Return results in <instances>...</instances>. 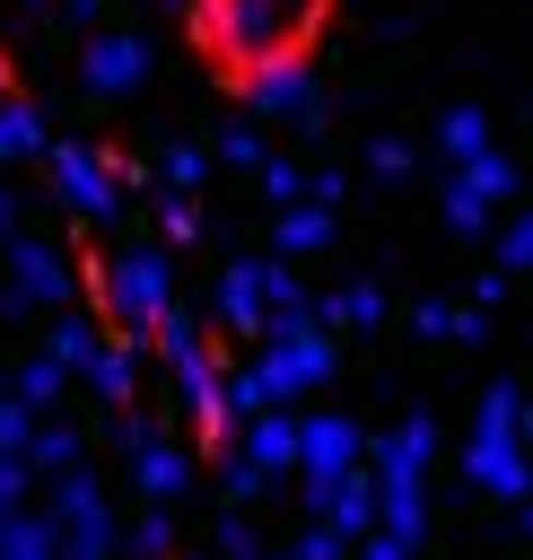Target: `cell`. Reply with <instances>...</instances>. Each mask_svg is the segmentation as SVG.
<instances>
[{"instance_id": "obj_1", "label": "cell", "mask_w": 533, "mask_h": 560, "mask_svg": "<svg viewBox=\"0 0 533 560\" xmlns=\"http://www.w3.org/2000/svg\"><path fill=\"white\" fill-rule=\"evenodd\" d=\"M323 9H332V0H192V26H201V44H210V61L236 70V88H253L262 70L306 61Z\"/></svg>"}, {"instance_id": "obj_2", "label": "cell", "mask_w": 533, "mask_h": 560, "mask_svg": "<svg viewBox=\"0 0 533 560\" xmlns=\"http://www.w3.org/2000/svg\"><path fill=\"white\" fill-rule=\"evenodd\" d=\"M105 306H114V324L140 341L157 315H166V262L149 254V245H131V254H114L105 262Z\"/></svg>"}, {"instance_id": "obj_3", "label": "cell", "mask_w": 533, "mask_h": 560, "mask_svg": "<svg viewBox=\"0 0 533 560\" xmlns=\"http://www.w3.org/2000/svg\"><path fill=\"white\" fill-rule=\"evenodd\" d=\"M52 534H61V560H105L114 551V525H105V499L87 472H61L52 490Z\"/></svg>"}, {"instance_id": "obj_4", "label": "cell", "mask_w": 533, "mask_h": 560, "mask_svg": "<svg viewBox=\"0 0 533 560\" xmlns=\"http://www.w3.org/2000/svg\"><path fill=\"white\" fill-rule=\"evenodd\" d=\"M61 289H70V262H61V245L9 236V298H0V306H61Z\"/></svg>"}, {"instance_id": "obj_5", "label": "cell", "mask_w": 533, "mask_h": 560, "mask_svg": "<svg viewBox=\"0 0 533 560\" xmlns=\"http://www.w3.org/2000/svg\"><path fill=\"white\" fill-rule=\"evenodd\" d=\"M52 192H61L79 219H114V175H105L87 149H70V140L52 149Z\"/></svg>"}, {"instance_id": "obj_6", "label": "cell", "mask_w": 533, "mask_h": 560, "mask_svg": "<svg viewBox=\"0 0 533 560\" xmlns=\"http://www.w3.org/2000/svg\"><path fill=\"white\" fill-rule=\"evenodd\" d=\"M122 455H131V472H140V490H149V499H175V490L192 481V464H183V455H175L166 438H149L140 420L122 429Z\"/></svg>"}, {"instance_id": "obj_7", "label": "cell", "mask_w": 533, "mask_h": 560, "mask_svg": "<svg viewBox=\"0 0 533 560\" xmlns=\"http://www.w3.org/2000/svg\"><path fill=\"white\" fill-rule=\"evenodd\" d=\"M350 455H358V438H350V420H306V455H297V464H306V481H315V499H323V490H332V481L350 472Z\"/></svg>"}, {"instance_id": "obj_8", "label": "cell", "mask_w": 533, "mask_h": 560, "mask_svg": "<svg viewBox=\"0 0 533 560\" xmlns=\"http://www.w3.org/2000/svg\"><path fill=\"white\" fill-rule=\"evenodd\" d=\"M323 368H332V359H323V341H315V332H288V341H280V350L262 359V376H271V394H297V385H315Z\"/></svg>"}, {"instance_id": "obj_9", "label": "cell", "mask_w": 533, "mask_h": 560, "mask_svg": "<svg viewBox=\"0 0 533 560\" xmlns=\"http://www.w3.org/2000/svg\"><path fill=\"white\" fill-rule=\"evenodd\" d=\"M245 455H253L262 472H280V464H297V455H306V429H297V420H280V411H262V420L245 429Z\"/></svg>"}, {"instance_id": "obj_10", "label": "cell", "mask_w": 533, "mask_h": 560, "mask_svg": "<svg viewBox=\"0 0 533 560\" xmlns=\"http://www.w3.org/2000/svg\"><path fill=\"white\" fill-rule=\"evenodd\" d=\"M35 149H52V140H44V114H35L26 96H0V166H17V158H35Z\"/></svg>"}, {"instance_id": "obj_11", "label": "cell", "mask_w": 533, "mask_h": 560, "mask_svg": "<svg viewBox=\"0 0 533 560\" xmlns=\"http://www.w3.org/2000/svg\"><path fill=\"white\" fill-rule=\"evenodd\" d=\"M0 560H61V534H52V516H0Z\"/></svg>"}, {"instance_id": "obj_12", "label": "cell", "mask_w": 533, "mask_h": 560, "mask_svg": "<svg viewBox=\"0 0 533 560\" xmlns=\"http://www.w3.org/2000/svg\"><path fill=\"white\" fill-rule=\"evenodd\" d=\"M87 79H96V88H131V79H140V44H131V35H96V44H87Z\"/></svg>"}, {"instance_id": "obj_13", "label": "cell", "mask_w": 533, "mask_h": 560, "mask_svg": "<svg viewBox=\"0 0 533 560\" xmlns=\"http://www.w3.org/2000/svg\"><path fill=\"white\" fill-rule=\"evenodd\" d=\"M44 350H52V359H61L70 376H79V368H87V359L105 350V332H96L87 315H52V332H44Z\"/></svg>"}, {"instance_id": "obj_14", "label": "cell", "mask_w": 533, "mask_h": 560, "mask_svg": "<svg viewBox=\"0 0 533 560\" xmlns=\"http://www.w3.org/2000/svg\"><path fill=\"white\" fill-rule=\"evenodd\" d=\"M79 376H87V385H96L105 402H131V385H140V359H131L122 341H105V350H96V359H87Z\"/></svg>"}, {"instance_id": "obj_15", "label": "cell", "mask_w": 533, "mask_h": 560, "mask_svg": "<svg viewBox=\"0 0 533 560\" xmlns=\"http://www.w3.org/2000/svg\"><path fill=\"white\" fill-rule=\"evenodd\" d=\"M26 464H35V472H79V429H70V420H35Z\"/></svg>"}, {"instance_id": "obj_16", "label": "cell", "mask_w": 533, "mask_h": 560, "mask_svg": "<svg viewBox=\"0 0 533 560\" xmlns=\"http://www.w3.org/2000/svg\"><path fill=\"white\" fill-rule=\"evenodd\" d=\"M61 376H70V368H61L52 350H35V359L17 368V385H9V394H17L26 411H44V402H61Z\"/></svg>"}, {"instance_id": "obj_17", "label": "cell", "mask_w": 533, "mask_h": 560, "mask_svg": "<svg viewBox=\"0 0 533 560\" xmlns=\"http://www.w3.org/2000/svg\"><path fill=\"white\" fill-rule=\"evenodd\" d=\"M26 438H35V411L17 394H0V455H26Z\"/></svg>"}, {"instance_id": "obj_18", "label": "cell", "mask_w": 533, "mask_h": 560, "mask_svg": "<svg viewBox=\"0 0 533 560\" xmlns=\"http://www.w3.org/2000/svg\"><path fill=\"white\" fill-rule=\"evenodd\" d=\"M131 551H149V560H157V551H166V499H157V508H149V516H140V525H131Z\"/></svg>"}, {"instance_id": "obj_19", "label": "cell", "mask_w": 533, "mask_h": 560, "mask_svg": "<svg viewBox=\"0 0 533 560\" xmlns=\"http://www.w3.org/2000/svg\"><path fill=\"white\" fill-rule=\"evenodd\" d=\"M297 560H341V534H306V542H297Z\"/></svg>"}, {"instance_id": "obj_20", "label": "cell", "mask_w": 533, "mask_h": 560, "mask_svg": "<svg viewBox=\"0 0 533 560\" xmlns=\"http://www.w3.org/2000/svg\"><path fill=\"white\" fill-rule=\"evenodd\" d=\"M9 228H17V192L0 184V236H9Z\"/></svg>"}, {"instance_id": "obj_21", "label": "cell", "mask_w": 533, "mask_h": 560, "mask_svg": "<svg viewBox=\"0 0 533 560\" xmlns=\"http://www.w3.org/2000/svg\"><path fill=\"white\" fill-rule=\"evenodd\" d=\"M367 560H402V551H393V542H376V551H367Z\"/></svg>"}]
</instances>
